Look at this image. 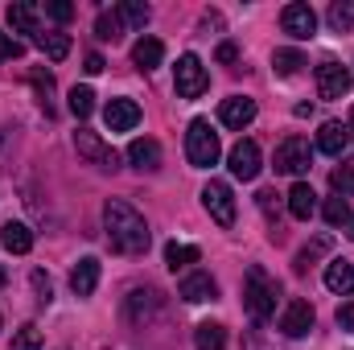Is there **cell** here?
Listing matches in <instances>:
<instances>
[{"mask_svg": "<svg viewBox=\"0 0 354 350\" xmlns=\"http://www.w3.org/2000/svg\"><path fill=\"white\" fill-rule=\"evenodd\" d=\"M103 227H107V239H111L115 252H124V256H145L149 252V239H153L149 235V223L124 198H111L103 206Z\"/></svg>", "mask_w": 354, "mask_h": 350, "instance_id": "cell-1", "label": "cell"}, {"mask_svg": "<svg viewBox=\"0 0 354 350\" xmlns=\"http://www.w3.org/2000/svg\"><path fill=\"white\" fill-rule=\"evenodd\" d=\"M185 157H189L194 169L218 165L223 145H218V132L210 128V120H189V128H185Z\"/></svg>", "mask_w": 354, "mask_h": 350, "instance_id": "cell-2", "label": "cell"}, {"mask_svg": "<svg viewBox=\"0 0 354 350\" xmlns=\"http://www.w3.org/2000/svg\"><path fill=\"white\" fill-rule=\"evenodd\" d=\"M276 297H280V284L268 280L264 268H252V272H248V284H243V305H248V313H252L256 322H268V317L276 313Z\"/></svg>", "mask_w": 354, "mask_h": 350, "instance_id": "cell-3", "label": "cell"}, {"mask_svg": "<svg viewBox=\"0 0 354 350\" xmlns=\"http://www.w3.org/2000/svg\"><path fill=\"white\" fill-rule=\"evenodd\" d=\"M174 87L181 99H198L202 91L210 87V75H206V66H202V58L198 54H181L174 66Z\"/></svg>", "mask_w": 354, "mask_h": 350, "instance_id": "cell-4", "label": "cell"}, {"mask_svg": "<svg viewBox=\"0 0 354 350\" xmlns=\"http://www.w3.org/2000/svg\"><path fill=\"white\" fill-rule=\"evenodd\" d=\"M202 206L210 210V219H214L218 227H235V194H231L227 181L210 177V181L202 185Z\"/></svg>", "mask_w": 354, "mask_h": 350, "instance_id": "cell-5", "label": "cell"}, {"mask_svg": "<svg viewBox=\"0 0 354 350\" xmlns=\"http://www.w3.org/2000/svg\"><path fill=\"white\" fill-rule=\"evenodd\" d=\"M309 161H313V149H309V140L305 136H284L280 145H276V174H305L309 169Z\"/></svg>", "mask_w": 354, "mask_h": 350, "instance_id": "cell-6", "label": "cell"}, {"mask_svg": "<svg viewBox=\"0 0 354 350\" xmlns=\"http://www.w3.org/2000/svg\"><path fill=\"white\" fill-rule=\"evenodd\" d=\"M280 25H284V33L288 37H297V42H309L313 33H317V12L309 8V4H284V12H280Z\"/></svg>", "mask_w": 354, "mask_h": 350, "instance_id": "cell-7", "label": "cell"}, {"mask_svg": "<svg viewBox=\"0 0 354 350\" xmlns=\"http://www.w3.org/2000/svg\"><path fill=\"white\" fill-rule=\"evenodd\" d=\"M227 161H231V177H239V181H256V177H260V165H264L256 140H239Z\"/></svg>", "mask_w": 354, "mask_h": 350, "instance_id": "cell-8", "label": "cell"}, {"mask_svg": "<svg viewBox=\"0 0 354 350\" xmlns=\"http://www.w3.org/2000/svg\"><path fill=\"white\" fill-rule=\"evenodd\" d=\"M75 149H79V157H87L91 165H99V169H115V165H120L115 149H107V145H103L95 132H87V128L75 132Z\"/></svg>", "mask_w": 354, "mask_h": 350, "instance_id": "cell-9", "label": "cell"}, {"mask_svg": "<svg viewBox=\"0 0 354 350\" xmlns=\"http://www.w3.org/2000/svg\"><path fill=\"white\" fill-rule=\"evenodd\" d=\"M313 330V305L309 301H288L280 313V334L284 338H305Z\"/></svg>", "mask_w": 354, "mask_h": 350, "instance_id": "cell-10", "label": "cell"}, {"mask_svg": "<svg viewBox=\"0 0 354 350\" xmlns=\"http://www.w3.org/2000/svg\"><path fill=\"white\" fill-rule=\"evenodd\" d=\"M351 91V71L342 62H322L317 66V95L322 99H342Z\"/></svg>", "mask_w": 354, "mask_h": 350, "instance_id": "cell-11", "label": "cell"}, {"mask_svg": "<svg viewBox=\"0 0 354 350\" xmlns=\"http://www.w3.org/2000/svg\"><path fill=\"white\" fill-rule=\"evenodd\" d=\"M218 120H223L227 128L243 132V128L256 120V99H248V95H231V99H223V107H218Z\"/></svg>", "mask_w": 354, "mask_h": 350, "instance_id": "cell-12", "label": "cell"}, {"mask_svg": "<svg viewBox=\"0 0 354 350\" xmlns=\"http://www.w3.org/2000/svg\"><path fill=\"white\" fill-rule=\"evenodd\" d=\"M103 120H107V132H132L140 124V107L132 99H111L103 107Z\"/></svg>", "mask_w": 354, "mask_h": 350, "instance_id": "cell-13", "label": "cell"}, {"mask_svg": "<svg viewBox=\"0 0 354 350\" xmlns=\"http://www.w3.org/2000/svg\"><path fill=\"white\" fill-rule=\"evenodd\" d=\"M177 297H181V301H189V305H202V301H214V297H218V284H214V276H210V272H189V276L181 280Z\"/></svg>", "mask_w": 354, "mask_h": 350, "instance_id": "cell-14", "label": "cell"}, {"mask_svg": "<svg viewBox=\"0 0 354 350\" xmlns=\"http://www.w3.org/2000/svg\"><path fill=\"white\" fill-rule=\"evenodd\" d=\"M346 145H351V132H346V124H338V120H326V124L317 128V149H322L326 157H342V153H346Z\"/></svg>", "mask_w": 354, "mask_h": 350, "instance_id": "cell-15", "label": "cell"}, {"mask_svg": "<svg viewBox=\"0 0 354 350\" xmlns=\"http://www.w3.org/2000/svg\"><path fill=\"white\" fill-rule=\"evenodd\" d=\"M128 161H132L140 174H153V169H161V145H157L153 136H140V140L128 145Z\"/></svg>", "mask_w": 354, "mask_h": 350, "instance_id": "cell-16", "label": "cell"}, {"mask_svg": "<svg viewBox=\"0 0 354 350\" xmlns=\"http://www.w3.org/2000/svg\"><path fill=\"white\" fill-rule=\"evenodd\" d=\"M313 210H317V194H313V185H309V181H297V185L288 190V214L301 219V223H309Z\"/></svg>", "mask_w": 354, "mask_h": 350, "instance_id": "cell-17", "label": "cell"}, {"mask_svg": "<svg viewBox=\"0 0 354 350\" xmlns=\"http://www.w3.org/2000/svg\"><path fill=\"white\" fill-rule=\"evenodd\" d=\"M71 288H75V297H91V293L99 288V260H95V256H83V260L75 264Z\"/></svg>", "mask_w": 354, "mask_h": 350, "instance_id": "cell-18", "label": "cell"}, {"mask_svg": "<svg viewBox=\"0 0 354 350\" xmlns=\"http://www.w3.org/2000/svg\"><path fill=\"white\" fill-rule=\"evenodd\" d=\"M326 288L338 293V297H354V264H346V260L326 264Z\"/></svg>", "mask_w": 354, "mask_h": 350, "instance_id": "cell-19", "label": "cell"}, {"mask_svg": "<svg viewBox=\"0 0 354 350\" xmlns=\"http://www.w3.org/2000/svg\"><path fill=\"white\" fill-rule=\"evenodd\" d=\"M0 243H4V252H12V256H25L29 248H33V231L25 227V223H4L0 227Z\"/></svg>", "mask_w": 354, "mask_h": 350, "instance_id": "cell-20", "label": "cell"}, {"mask_svg": "<svg viewBox=\"0 0 354 350\" xmlns=\"http://www.w3.org/2000/svg\"><path fill=\"white\" fill-rule=\"evenodd\" d=\"M132 62H136L140 71H157V66L165 62V46H161L157 37H140V42L132 46Z\"/></svg>", "mask_w": 354, "mask_h": 350, "instance_id": "cell-21", "label": "cell"}, {"mask_svg": "<svg viewBox=\"0 0 354 350\" xmlns=\"http://www.w3.org/2000/svg\"><path fill=\"white\" fill-rule=\"evenodd\" d=\"M4 17H8V25H12L17 33H33V37H37V8H33V4L12 0V4L4 8Z\"/></svg>", "mask_w": 354, "mask_h": 350, "instance_id": "cell-22", "label": "cell"}, {"mask_svg": "<svg viewBox=\"0 0 354 350\" xmlns=\"http://www.w3.org/2000/svg\"><path fill=\"white\" fill-rule=\"evenodd\" d=\"M33 42H37V50H41L50 62H62V58L71 54V37H66V33H37Z\"/></svg>", "mask_w": 354, "mask_h": 350, "instance_id": "cell-23", "label": "cell"}, {"mask_svg": "<svg viewBox=\"0 0 354 350\" xmlns=\"http://www.w3.org/2000/svg\"><path fill=\"white\" fill-rule=\"evenodd\" d=\"M194 342H198V350H223L227 347V330L218 322H202L194 330Z\"/></svg>", "mask_w": 354, "mask_h": 350, "instance_id": "cell-24", "label": "cell"}, {"mask_svg": "<svg viewBox=\"0 0 354 350\" xmlns=\"http://www.w3.org/2000/svg\"><path fill=\"white\" fill-rule=\"evenodd\" d=\"M115 17H120L124 25H132V29H145V25H149V17H153V8H149V4H140V0H124V4L115 8Z\"/></svg>", "mask_w": 354, "mask_h": 350, "instance_id": "cell-25", "label": "cell"}, {"mask_svg": "<svg viewBox=\"0 0 354 350\" xmlns=\"http://www.w3.org/2000/svg\"><path fill=\"white\" fill-rule=\"evenodd\" d=\"M202 260V252H198V248H194V243H169V248H165V264H169V268H189V264H198Z\"/></svg>", "mask_w": 354, "mask_h": 350, "instance_id": "cell-26", "label": "cell"}, {"mask_svg": "<svg viewBox=\"0 0 354 350\" xmlns=\"http://www.w3.org/2000/svg\"><path fill=\"white\" fill-rule=\"evenodd\" d=\"M301 66H305V58H301L297 50H276V54H272V71H276L280 79H288V75H297Z\"/></svg>", "mask_w": 354, "mask_h": 350, "instance_id": "cell-27", "label": "cell"}, {"mask_svg": "<svg viewBox=\"0 0 354 350\" xmlns=\"http://www.w3.org/2000/svg\"><path fill=\"white\" fill-rule=\"evenodd\" d=\"M322 214H326V223H330V227H346V223L354 219V214H351V202H346V198H326Z\"/></svg>", "mask_w": 354, "mask_h": 350, "instance_id": "cell-28", "label": "cell"}, {"mask_svg": "<svg viewBox=\"0 0 354 350\" xmlns=\"http://www.w3.org/2000/svg\"><path fill=\"white\" fill-rule=\"evenodd\" d=\"M330 185L338 198H354V161H342L334 174H330Z\"/></svg>", "mask_w": 354, "mask_h": 350, "instance_id": "cell-29", "label": "cell"}, {"mask_svg": "<svg viewBox=\"0 0 354 350\" xmlns=\"http://www.w3.org/2000/svg\"><path fill=\"white\" fill-rule=\"evenodd\" d=\"M326 21H330V29H334V33H351V29H354V4H330Z\"/></svg>", "mask_w": 354, "mask_h": 350, "instance_id": "cell-30", "label": "cell"}, {"mask_svg": "<svg viewBox=\"0 0 354 350\" xmlns=\"http://www.w3.org/2000/svg\"><path fill=\"white\" fill-rule=\"evenodd\" d=\"M322 252H330V235H317V239H313L309 248H301V252H297V264H292V268H297V272H305V268H309V264L317 260Z\"/></svg>", "mask_w": 354, "mask_h": 350, "instance_id": "cell-31", "label": "cell"}, {"mask_svg": "<svg viewBox=\"0 0 354 350\" xmlns=\"http://www.w3.org/2000/svg\"><path fill=\"white\" fill-rule=\"evenodd\" d=\"M71 111H75L79 120H87L91 111H95V91L91 87H75L71 91Z\"/></svg>", "mask_w": 354, "mask_h": 350, "instance_id": "cell-32", "label": "cell"}, {"mask_svg": "<svg viewBox=\"0 0 354 350\" xmlns=\"http://www.w3.org/2000/svg\"><path fill=\"white\" fill-rule=\"evenodd\" d=\"M95 37H99V42H120V17L99 12V17H95Z\"/></svg>", "mask_w": 354, "mask_h": 350, "instance_id": "cell-33", "label": "cell"}, {"mask_svg": "<svg viewBox=\"0 0 354 350\" xmlns=\"http://www.w3.org/2000/svg\"><path fill=\"white\" fill-rule=\"evenodd\" d=\"M12 350H46V342H41V330H37V326L17 330V334H12Z\"/></svg>", "mask_w": 354, "mask_h": 350, "instance_id": "cell-34", "label": "cell"}, {"mask_svg": "<svg viewBox=\"0 0 354 350\" xmlns=\"http://www.w3.org/2000/svg\"><path fill=\"white\" fill-rule=\"evenodd\" d=\"M128 305H132V313L140 317V313H149V309H157V293H153V288H149V293H145V288H136Z\"/></svg>", "mask_w": 354, "mask_h": 350, "instance_id": "cell-35", "label": "cell"}, {"mask_svg": "<svg viewBox=\"0 0 354 350\" xmlns=\"http://www.w3.org/2000/svg\"><path fill=\"white\" fill-rule=\"evenodd\" d=\"M29 280H33V288H37V301H41V305H50V301H54V284H50V276H46L41 268H37V272H33Z\"/></svg>", "mask_w": 354, "mask_h": 350, "instance_id": "cell-36", "label": "cell"}, {"mask_svg": "<svg viewBox=\"0 0 354 350\" xmlns=\"http://www.w3.org/2000/svg\"><path fill=\"white\" fill-rule=\"evenodd\" d=\"M46 12H50L54 21H62V25H66V21L75 17V4H66V0H50V4H46Z\"/></svg>", "mask_w": 354, "mask_h": 350, "instance_id": "cell-37", "label": "cell"}, {"mask_svg": "<svg viewBox=\"0 0 354 350\" xmlns=\"http://www.w3.org/2000/svg\"><path fill=\"white\" fill-rule=\"evenodd\" d=\"M21 42L17 37H8V33H0V62H8V58H21Z\"/></svg>", "mask_w": 354, "mask_h": 350, "instance_id": "cell-38", "label": "cell"}, {"mask_svg": "<svg viewBox=\"0 0 354 350\" xmlns=\"http://www.w3.org/2000/svg\"><path fill=\"white\" fill-rule=\"evenodd\" d=\"M29 79H33V87H37L41 99H50V91H54V75H50V71H33Z\"/></svg>", "mask_w": 354, "mask_h": 350, "instance_id": "cell-39", "label": "cell"}, {"mask_svg": "<svg viewBox=\"0 0 354 350\" xmlns=\"http://www.w3.org/2000/svg\"><path fill=\"white\" fill-rule=\"evenodd\" d=\"M338 326H342L346 334H354V301H346V305L338 309Z\"/></svg>", "mask_w": 354, "mask_h": 350, "instance_id": "cell-40", "label": "cell"}, {"mask_svg": "<svg viewBox=\"0 0 354 350\" xmlns=\"http://www.w3.org/2000/svg\"><path fill=\"white\" fill-rule=\"evenodd\" d=\"M214 58H218V62H235V58H239V46H235V42H223Z\"/></svg>", "mask_w": 354, "mask_h": 350, "instance_id": "cell-41", "label": "cell"}, {"mask_svg": "<svg viewBox=\"0 0 354 350\" xmlns=\"http://www.w3.org/2000/svg\"><path fill=\"white\" fill-rule=\"evenodd\" d=\"M83 71H87V75H99V71H103V58H99V54H87V58H83Z\"/></svg>", "mask_w": 354, "mask_h": 350, "instance_id": "cell-42", "label": "cell"}, {"mask_svg": "<svg viewBox=\"0 0 354 350\" xmlns=\"http://www.w3.org/2000/svg\"><path fill=\"white\" fill-rule=\"evenodd\" d=\"M346 132H351V136H354V107H351V124H346Z\"/></svg>", "mask_w": 354, "mask_h": 350, "instance_id": "cell-43", "label": "cell"}, {"mask_svg": "<svg viewBox=\"0 0 354 350\" xmlns=\"http://www.w3.org/2000/svg\"><path fill=\"white\" fill-rule=\"evenodd\" d=\"M346 227H351V239H354V219H351V223H346Z\"/></svg>", "mask_w": 354, "mask_h": 350, "instance_id": "cell-44", "label": "cell"}, {"mask_svg": "<svg viewBox=\"0 0 354 350\" xmlns=\"http://www.w3.org/2000/svg\"><path fill=\"white\" fill-rule=\"evenodd\" d=\"M4 280H8V276H4V268H0V284H4Z\"/></svg>", "mask_w": 354, "mask_h": 350, "instance_id": "cell-45", "label": "cell"}]
</instances>
